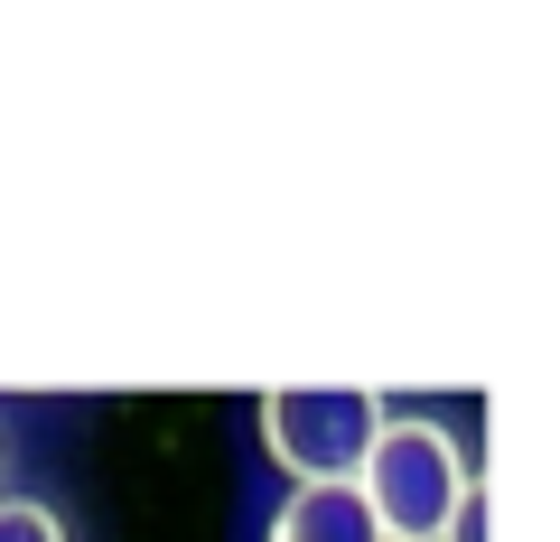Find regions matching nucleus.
Masks as SVG:
<instances>
[{"label": "nucleus", "mask_w": 560, "mask_h": 542, "mask_svg": "<svg viewBox=\"0 0 560 542\" xmlns=\"http://www.w3.org/2000/svg\"><path fill=\"white\" fill-rule=\"evenodd\" d=\"M355 486H364V505L383 515L393 542H448L458 505L477 496L458 440H448L440 422H383V440H374V459H364Z\"/></svg>", "instance_id": "1"}, {"label": "nucleus", "mask_w": 560, "mask_h": 542, "mask_svg": "<svg viewBox=\"0 0 560 542\" xmlns=\"http://www.w3.org/2000/svg\"><path fill=\"white\" fill-rule=\"evenodd\" d=\"M383 440V402L355 383H318V393H261V449L290 477H364Z\"/></svg>", "instance_id": "2"}, {"label": "nucleus", "mask_w": 560, "mask_h": 542, "mask_svg": "<svg viewBox=\"0 0 560 542\" xmlns=\"http://www.w3.org/2000/svg\"><path fill=\"white\" fill-rule=\"evenodd\" d=\"M271 542H393V533H383V515L364 505L355 477H308V486L280 496Z\"/></svg>", "instance_id": "3"}, {"label": "nucleus", "mask_w": 560, "mask_h": 542, "mask_svg": "<svg viewBox=\"0 0 560 542\" xmlns=\"http://www.w3.org/2000/svg\"><path fill=\"white\" fill-rule=\"evenodd\" d=\"M0 542H66V533H57V515H47V505L0 496Z\"/></svg>", "instance_id": "4"}, {"label": "nucleus", "mask_w": 560, "mask_h": 542, "mask_svg": "<svg viewBox=\"0 0 560 542\" xmlns=\"http://www.w3.org/2000/svg\"><path fill=\"white\" fill-rule=\"evenodd\" d=\"M448 542H486V505H477V496L458 505V523H448Z\"/></svg>", "instance_id": "5"}]
</instances>
